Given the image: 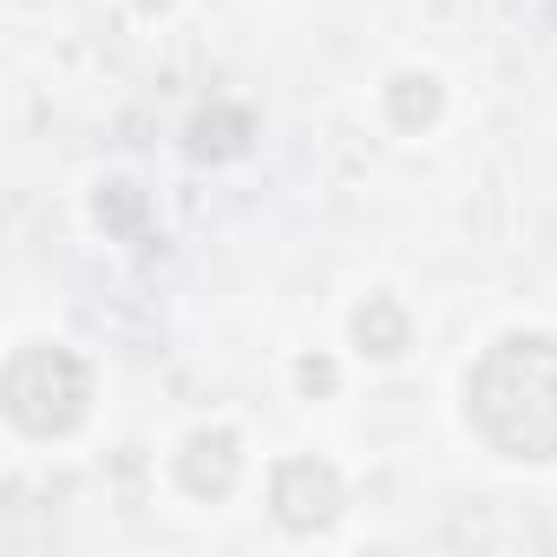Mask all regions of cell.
<instances>
[{"label":"cell","instance_id":"6da1fadb","mask_svg":"<svg viewBox=\"0 0 557 557\" xmlns=\"http://www.w3.org/2000/svg\"><path fill=\"white\" fill-rule=\"evenodd\" d=\"M466 420L472 433L518 466L557 459V342L550 335H505L466 374Z\"/></svg>","mask_w":557,"mask_h":557},{"label":"cell","instance_id":"7a4b0ae2","mask_svg":"<svg viewBox=\"0 0 557 557\" xmlns=\"http://www.w3.org/2000/svg\"><path fill=\"white\" fill-rule=\"evenodd\" d=\"M0 407H8V420L27 440H66L92 413V368L60 342H27L8 355Z\"/></svg>","mask_w":557,"mask_h":557},{"label":"cell","instance_id":"3957f363","mask_svg":"<svg viewBox=\"0 0 557 557\" xmlns=\"http://www.w3.org/2000/svg\"><path fill=\"white\" fill-rule=\"evenodd\" d=\"M269 505H275V518H283V531L315 537V531H329L342 518L348 492H342V472L329 459H283L275 479H269Z\"/></svg>","mask_w":557,"mask_h":557},{"label":"cell","instance_id":"277c9868","mask_svg":"<svg viewBox=\"0 0 557 557\" xmlns=\"http://www.w3.org/2000/svg\"><path fill=\"white\" fill-rule=\"evenodd\" d=\"M236 479H243V440L230 433V426H203V433H190L184 440V453H177V485L190 492V498H230L236 492Z\"/></svg>","mask_w":557,"mask_h":557},{"label":"cell","instance_id":"5b68a950","mask_svg":"<svg viewBox=\"0 0 557 557\" xmlns=\"http://www.w3.org/2000/svg\"><path fill=\"white\" fill-rule=\"evenodd\" d=\"M249 138H256V119H249L243 106H210V112L190 119V158L223 164V158H243Z\"/></svg>","mask_w":557,"mask_h":557},{"label":"cell","instance_id":"8992f818","mask_svg":"<svg viewBox=\"0 0 557 557\" xmlns=\"http://www.w3.org/2000/svg\"><path fill=\"white\" fill-rule=\"evenodd\" d=\"M440 112H446V92H440L433 73H400V79L387 86V119H394V132H426V125H440Z\"/></svg>","mask_w":557,"mask_h":557},{"label":"cell","instance_id":"52a82bcc","mask_svg":"<svg viewBox=\"0 0 557 557\" xmlns=\"http://www.w3.org/2000/svg\"><path fill=\"white\" fill-rule=\"evenodd\" d=\"M355 342L374 355V361H394L407 348V309L394 296H368V309L355 315Z\"/></svg>","mask_w":557,"mask_h":557},{"label":"cell","instance_id":"ba28073f","mask_svg":"<svg viewBox=\"0 0 557 557\" xmlns=\"http://www.w3.org/2000/svg\"><path fill=\"white\" fill-rule=\"evenodd\" d=\"M99 216H106L112 230H132V223L145 216V197H138L132 184H106V197H99Z\"/></svg>","mask_w":557,"mask_h":557},{"label":"cell","instance_id":"9c48e42d","mask_svg":"<svg viewBox=\"0 0 557 557\" xmlns=\"http://www.w3.org/2000/svg\"><path fill=\"white\" fill-rule=\"evenodd\" d=\"M302 387H335V368L329 361H302Z\"/></svg>","mask_w":557,"mask_h":557}]
</instances>
